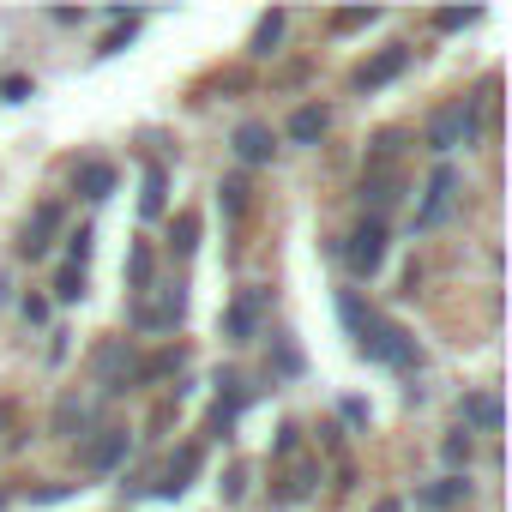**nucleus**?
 <instances>
[{"mask_svg":"<svg viewBox=\"0 0 512 512\" xmlns=\"http://www.w3.org/2000/svg\"><path fill=\"white\" fill-rule=\"evenodd\" d=\"M470 133H476V109H470V103H452V109L428 127V145H434V151H452V145L470 139Z\"/></svg>","mask_w":512,"mask_h":512,"instance_id":"1","label":"nucleus"},{"mask_svg":"<svg viewBox=\"0 0 512 512\" xmlns=\"http://www.w3.org/2000/svg\"><path fill=\"white\" fill-rule=\"evenodd\" d=\"M380 253H386V235H380V223H368V229H356L350 235V272H374L380 266Z\"/></svg>","mask_w":512,"mask_h":512,"instance_id":"2","label":"nucleus"},{"mask_svg":"<svg viewBox=\"0 0 512 512\" xmlns=\"http://www.w3.org/2000/svg\"><path fill=\"white\" fill-rule=\"evenodd\" d=\"M452 193H458V175H452V169H440V175L428 181V205L416 211V223H422V229H428V223H440V217L452 211Z\"/></svg>","mask_w":512,"mask_h":512,"instance_id":"3","label":"nucleus"},{"mask_svg":"<svg viewBox=\"0 0 512 512\" xmlns=\"http://www.w3.org/2000/svg\"><path fill=\"white\" fill-rule=\"evenodd\" d=\"M368 350L380 356V362H410V344H404V332L398 326H380V320H368Z\"/></svg>","mask_w":512,"mask_h":512,"instance_id":"4","label":"nucleus"},{"mask_svg":"<svg viewBox=\"0 0 512 512\" xmlns=\"http://www.w3.org/2000/svg\"><path fill=\"white\" fill-rule=\"evenodd\" d=\"M235 151H241L247 163H266V157H272V133H266V127H241V133H235Z\"/></svg>","mask_w":512,"mask_h":512,"instance_id":"5","label":"nucleus"},{"mask_svg":"<svg viewBox=\"0 0 512 512\" xmlns=\"http://www.w3.org/2000/svg\"><path fill=\"white\" fill-rule=\"evenodd\" d=\"M404 61H410V49H386L374 67H362V85H386L392 73H404Z\"/></svg>","mask_w":512,"mask_h":512,"instance_id":"6","label":"nucleus"},{"mask_svg":"<svg viewBox=\"0 0 512 512\" xmlns=\"http://www.w3.org/2000/svg\"><path fill=\"white\" fill-rule=\"evenodd\" d=\"M320 133H326V109H302V115L290 121V139H302V145L320 139Z\"/></svg>","mask_w":512,"mask_h":512,"instance_id":"7","label":"nucleus"},{"mask_svg":"<svg viewBox=\"0 0 512 512\" xmlns=\"http://www.w3.org/2000/svg\"><path fill=\"white\" fill-rule=\"evenodd\" d=\"M109 187H115V175H109L103 163H91V169H85V199H103Z\"/></svg>","mask_w":512,"mask_h":512,"instance_id":"8","label":"nucleus"},{"mask_svg":"<svg viewBox=\"0 0 512 512\" xmlns=\"http://www.w3.org/2000/svg\"><path fill=\"white\" fill-rule=\"evenodd\" d=\"M253 308H260V302L247 296V302H241V308L229 314V332H235V338H247V332H253Z\"/></svg>","mask_w":512,"mask_h":512,"instance_id":"9","label":"nucleus"},{"mask_svg":"<svg viewBox=\"0 0 512 512\" xmlns=\"http://www.w3.org/2000/svg\"><path fill=\"white\" fill-rule=\"evenodd\" d=\"M470 416H476V422H488V428H494V422H500V404H494V398H470Z\"/></svg>","mask_w":512,"mask_h":512,"instance_id":"10","label":"nucleus"},{"mask_svg":"<svg viewBox=\"0 0 512 512\" xmlns=\"http://www.w3.org/2000/svg\"><path fill=\"white\" fill-rule=\"evenodd\" d=\"M79 290H85V272H61V290H55V296H61V302H73Z\"/></svg>","mask_w":512,"mask_h":512,"instance_id":"11","label":"nucleus"},{"mask_svg":"<svg viewBox=\"0 0 512 512\" xmlns=\"http://www.w3.org/2000/svg\"><path fill=\"white\" fill-rule=\"evenodd\" d=\"M121 446H127V434H109V440L97 446V464H115V458H121Z\"/></svg>","mask_w":512,"mask_h":512,"instance_id":"12","label":"nucleus"},{"mask_svg":"<svg viewBox=\"0 0 512 512\" xmlns=\"http://www.w3.org/2000/svg\"><path fill=\"white\" fill-rule=\"evenodd\" d=\"M458 494H464V482H458V476H452V482H440V488H428V500H434V506H446V500H458Z\"/></svg>","mask_w":512,"mask_h":512,"instance_id":"13","label":"nucleus"},{"mask_svg":"<svg viewBox=\"0 0 512 512\" xmlns=\"http://www.w3.org/2000/svg\"><path fill=\"white\" fill-rule=\"evenodd\" d=\"M278 25H284V19H266V25H260V55H272V43H278Z\"/></svg>","mask_w":512,"mask_h":512,"instance_id":"14","label":"nucleus"},{"mask_svg":"<svg viewBox=\"0 0 512 512\" xmlns=\"http://www.w3.org/2000/svg\"><path fill=\"white\" fill-rule=\"evenodd\" d=\"M380 512H404V506H398V500H386V506H380Z\"/></svg>","mask_w":512,"mask_h":512,"instance_id":"15","label":"nucleus"}]
</instances>
